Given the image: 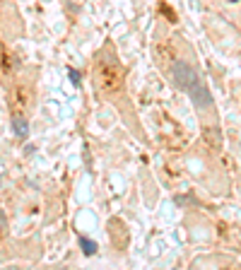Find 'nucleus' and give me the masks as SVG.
Listing matches in <instances>:
<instances>
[{
  "label": "nucleus",
  "instance_id": "7ed1b4c3",
  "mask_svg": "<svg viewBox=\"0 0 241 270\" xmlns=\"http://www.w3.org/2000/svg\"><path fill=\"white\" fill-rule=\"evenodd\" d=\"M17 68V61L12 58V53L5 51V46L0 43V73H12Z\"/></svg>",
  "mask_w": 241,
  "mask_h": 270
},
{
  "label": "nucleus",
  "instance_id": "423d86ee",
  "mask_svg": "<svg viewBox=\"0 0 241 270\" xmlns=\"http://www.w3.org/2000/svg\"><path fill=\"white\" fill-rule=\"evenodd\" d=\"M80 246H82V251H85L87 256H92V253L97 251V244H94L92 239H85V237H80Z\"/></svg>",
  "mask_w": 241,
  "mask_h": 270
},
{
  "label": "nucleus",
  "instance_id": "0eeeda50",
  "mask_svg": "<svg viewBox=\"0 0 241 270\" xmlns=\"http://www.w3.org/2000/svg\"><path fill=\"white\" fill-rule=\"evenodd\" d=\"M5 229H8V217H5V212L0 210V234H3Z\"/></svg>",
  "mask_w": 241,
  "mask_h": 270
},
{
  "label": "nucleus",
  "instance_id": "f257e3e1",
  "mask_svg": "<svg viewBox=\"0 0 241 270\" xmlns=\"http://www.w3.org/2000/svg\"><path fill=\"white\" fill-rule=\"evenodd\" d=\"M171 77H174V82L181 87L184 92H188L191 101H193L198 109L212 106V97H210L208 87L203 85L200 75H198L188 63H184V61H174V63H171Z\"/></svg>",
  "mask_w": 241,
  "mask_h": 270
},
{
  "label": "nucleus",
  "instance_id": "6e6552de",
  "mask_svg": "<svg viewBox=\"0 0 241 270\" xmlns=\"http://www.w3.org/2000/svg\"><path fill=\"white\" fill-rule=\"evenodd\" d=\"M70 75H73V82H75V85H80V73H75V70H70Z\"/></svg>",
  "mask_w": 241,
  "mask_h": 270
},
{
  "label": "nucleus",
  "instance_id": "39448f33",
  "mask_svg": "<svg viewBox=\"0 0 241 270\" xmlns=\"http://www.w3.org/2000/svg\"><path fill=\"white\" fill-rule=\"evenodd\" d=\"M205 140H208L210 147H215V150H219V147H222V135H219L217 128H208V130H205Z\"/></svg>",
  "mask_w": 241,
  "mask_h": 270
},
{
  "label": "nucleus",
  "instance_id": "f03ea898",
  "mask_svg": "<svg viewBox=\"0 0 241 270\" xmlns=\"http://www.w3.org/2000/svg\"><path fill=\"white\" fill-rule=\"evenodd\" d=\"M126 82V73L111 53H104L97 65V87L104 94H118Z\"/></svg>",
  "mask_w": 241,
  "mask_h": 270
},
{
  "label": "nucleus",
  "instance_id": "20e7f679",
  "mask_svg": "<svg viewBox=\"0 0 241 270\" xmlns=\"http://www.w3.org/2000/svg\"><path fill=\"white\" fill-rule=\"evenodd\" d=\"M12 128H15V133H17L20 138H27V135H29V123H27L20 114L12 116Z\"/></svg>",
  "mask_w": 241,
  "mask_h": 270
}]
</instances>
